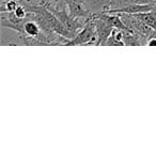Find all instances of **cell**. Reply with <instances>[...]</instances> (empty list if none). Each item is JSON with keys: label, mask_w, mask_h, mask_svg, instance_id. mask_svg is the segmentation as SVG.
Wrapping results in <instances>:
<instances>
[{"label": "cell", "mask_w": 156, "mask_h": 156, "mask_svg": "<svg viewBox=\"0 0 156 156\" xmlns=\"http://www.w3.org/2000/svg\"><path fill=\"white\" fill-rule=\"evenodd\" d=\"M24 30L25 34L29 35V37H35V39H39L40 35L42 34V29L40 24L37 20H27L24 24Z\"/></svg>", "instance_id": "obj_3"}, {"label": "cell", "mask_w": 156, "mask_h": 156, "mask_svg": "<svg viewBox=\"0 0 156 156\" xmlns=\"http://www.w3.org/2000/svg\"><path fill=\"white\" fill-rule=\"evenodd\" d=\"M88 18H90L92 20V23L94 24V26H95L96 33H98V45H106L107 41H108L109 37L111 35L115 28L111 25H109L106 20H104L102 17H100L98 14L89 16Z\"/></svg>", "instance_id": "obj_2"}, {"label": "cell", "mask_w": 156, "mask_h": 156, "mask_svg": "<svg viewBox=\"0 0 156 156\" xmlns=\"http://www.w3.org/2000/svg\"><path fill=\"white\" fill-rule=\"evenodd\" d=\"M147 46H156V37H152L147 40Z\"/></svg>", "instance_id": "obj_5"}, {"label": "cell", "mask_w": 156, "mask_h": 156, "mask_svg": "<svg viewBox=\"0 0 156 156\" xmlns=\"http://www.w3.org/2000/svg\"><path fill=\"white\" fill-rule=\"evenodd\" d=\"M14 13H15V15H16V17H17V18L25 20V18H26L28 11H27L26 7H24L23 5H20L17 8H16V10L14 11Z\"/></svg>", "instance_id": "obj_4"}, {"label": "cell", "mask_w": 156, "mask_h": 156, "mask_svg": "<svg viewBox=\"0 0 156 156\" xmlns=\"http://www.w3.org/2000/svg\"><path fill=\"white\" fill-rule=\"evenodd\" d=\"M8 0H1V5H2V3H5V2H7Z\"/></svg>", "instance_id": "obj_6"}, {"label": "cell", "mask_w": 156, "mask_h": 156, "mask_svg": "<svg viewBox=\"0 0 156 156\" xmlns=\"http://www.w3.org/2000/svg\"><path fill=\"white\" fill-rule=\"evenodd\" d=\"M98 37L96 33V29L94 24L90 18L86 20V25L83 28V30L79 31L73 39L67 40L64 45H90V44H95L98 45Z\"/></svg>", "instance_id": "obj_1"}]
</instances>
